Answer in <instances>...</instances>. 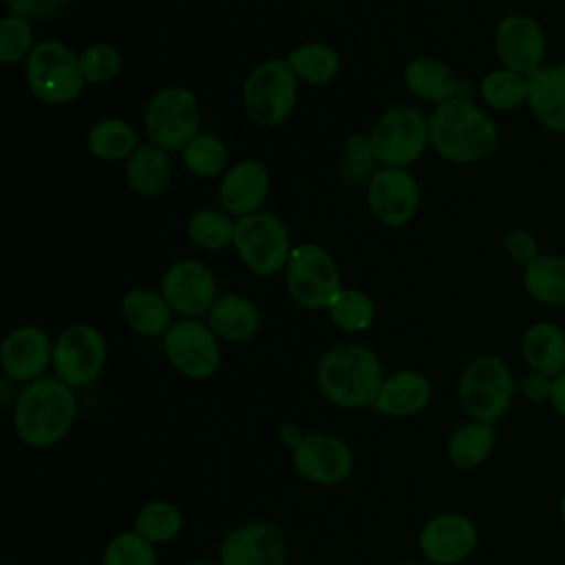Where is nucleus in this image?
<instances>
[{"instance_id":"11","label":"nucleus","mask_w":565,"mask_h":565,"mask_svg":"<svg viewBox=\"0 0 565 565\" xmlns=\"http://www.w3.org/2000/svg\"><path fill=\"white\" fill-rule=\"evenodd\" d=\"M106 360L108 344L95 324L73 322L53 340V375L75 391L97 382Z\"/></svg>"},{"instance_id":"32","label":"nucleus","mask_w":565,"mask_h":565,"mask_svg":"<svg viewBox=\"0 0 565 565\" xmlns=\"http://www.w3.org/2000/svg\"><path fill=\"white\" fill-rule=\"evenodd\" d=\"M527 82L530 77L512 68L497 66L479 79L477 95L486 108L494 113H510L527 104Z\"/></svg>"},{"instance_id":"40","label":"nucleus","mask_w":565,"mask_h":565,"mask_svg":"<svg viewBox=\"0 0 565 565\" xmlns=\"http://www.w3.org/2000/svg\"><path fill=\"white\" fill-rule=\"evenodd\" d=\"M377 159L373 152V143H371V135L366 132H353L351 137H347L344 148H342V179L347 183H369V179L373 177Z\"/></svg>"},{"instance_id":"16","label":"nucleus","mask_w":565,"mask_h":565,"mask_svg":"<svg viewBox=\"0 0 565 565\" xmlns=\"http://www.w3.org/2000/svg\"><path fill=\"white\" fill-rule=\"evenodd\" d=\"M289 547L282 530L265 519L234 525L218 543L221 565H287Z\"/></svg>"},{"instance_id":"9","label":"nucleus","mask_w":565,"mask_h":565,"mask_svg":"<svg viewBox=\"0 0 565 565\" xmlns=\"http://www.w3.org/2000/svg\"><path fill=\"white\" fill-rule=\"evenodd\" d=\"M232 247L256 276L280 274L294 249L285 221L267 210L236 218Z\"/></svg>"},{"instance_id":"35","label":"nucleus","mask_w":565,"mask_h":565,"mask_svg":"<svg viewBox=\"0 0 565 565\" xmlns=\"http://www.w3.org/2000/svg\"><path fill=\"white\" fill-rule=\"evenodd\" d=\"M181 159L183 166L201 179H212L218 174L223 177L230 168V150L225 141L212 132H199L194 139H190L181 150Z\"/></svg>"},{"instance_id":"19","label":"nucleus","mask_w":565,"mask_h":565,"mask_svg":"<svg viewBox=\"0 0 565 565\" xmlns=\"http://www.w3.org/2000/svg\"><path fill=\"white\" fill-rule=\"evenodd\" d=\"M53 364V340L38 324L13 327L0 344L2 375L15 384H29L46 375Z\"/></svg>"},{"instance_id":"38","label":"nucleus","mask_w":565,"mask_h":565,"mask_svg":"<svg viewBox=\"0 0 565 565\" xmlns=\"http://www.w3.org/2000/svg\"><path fill=\"white\" fill-rule=\"evenodd\" d=\"M35 31L33 22L7 13L0 20V62L4 66H13L26 62L31 51L35 49Z\"/></svg>"},{"instance_id":"47","label":"nucleus","mask_w":565,"mask_h":565,"mask_svg":"<svg viewBox=\"0 0 565 565\" xmlns=\"http://www.w3.org/2000/svg\"><path fill=\"white\" fill-rule=\"evenodd\" d=\"M558 519H561V523H563V527H565V490H563V494L558 497Z\"/></svg>"},{"instance_id":"3","label":"nucleus","mask_w":565,"mask_h":565,"mask_svg":"<svg viewBox=\"0 0 565 565\" xmlns=\"http://www.w3.org/2000/svg\"><path fill=\"white\" fill-rule=\"evenodd\" d=\"M430 148L450 163H477L499 146L494 117L475 99H450L428 115Z\"/></svg>"},{"instance_id":"2","label":"nucleus","mask_w":565,"mask_h":565,"mask_svg":"<svg viewBox=\"0 0 565 565\" xmlns=\"http://www.w3.org/2000/svg\"><path fill=\"white\" fill-rule=\"evenodd\" d=\"M384 377L377 353L360 342L329 347L316 366V386L320 395L331 406L344 411L373 406Z\"/></svg>"},{"instance_id":"45","label":"nucleus","mask_w":565,"mask_h":565,"mask_svg":"<svg viewBox=\"0 0 565 565\" xmlns=\"http://www.w3.org/2000/svg\"><path fill=\"white\" fill-rule=\"evenodd\" d=\"M302 437H305V430L294 422H285L278 426V441L289 450H294Z\"/></svg>"},{"instance_id":"29","label":"nucleus","mask_w":565,"mask_h":565,"mask_svg":"<svg viewBox=\"0 0 565 565\" xmlns=\"http://www.w3.org/2000/svg\"><path fill=\"white\" fill-rule=\"evenodd\" d=\"M523 291L539 305L565 309V254L543 252L521 274Z\"/></svg>"},{"instance_id":"23","label":"nucleus","mask_w":565,"mask_h":565,"mask_svg":"<svg viewBox=\"0 0 565 565\" xmlns=\"http://www.w3.org/2000/svg\"><path fill=\"white\" fill-rule=\"evenodd\" d=\"M119 313L130 331L141 338H163L172 327V307L161 291L150 287H132L124 294Z\"/></svg>"},{"instance_id":"20","label":"nucleus","mask_w":565,"mask_h":565,"mask_svg":"<svg viewBox=\"0 0 565 565\" xmlns=\"http://www.w3.org/2000/svg\"><path fill=\"white\" fill-rule=\"evenodd\" d=\"M271 188L269 170L258 159H243L232 163L218 183V205L234 218L263 210Z\"/></svg>"},{"instance_id":"36","label":"nucleus","mask_w":565,"mask_h":565,"mask_svg":"<svg viewBox=\"0 0 565 565\" xmlns=\"http://www.w3.org/2000/svg\"><path fill=\"white\" fill-rule=\"evenodd\" d=\"M329 320L344 333H362L375 320V302L371 296L355 287H342L327 309Z\"/></svg>"},{"instance_id":"8","label":"nucleus","mask_w":565,"mask_h":565,"mask_svg":"<svg viewBox=\"0 0 565 565\" xmlns=\"http://www.w3.org/2000/svg\"><path fill=\"white\" fill-rule=\"evenodd\" d=\"M201 108L196 95L185 86H163L146 104L143 132L150 143L174 152L199 135Z\"/></svg>"},{"instance_id":"48","label":"nucleus","mask_w":565,"mask_h":565,"mask_svg":"<svg viewBox=\"0 0 565 565\" xmlns=\"http://www.w3.org/2000/svg\"><path fill=\"white\" fill-rule=\"evenodd\" d=\"M393 565H428L426 561H399V563H393Z\"/></svg>"},{"instance_id":"31","label":"nucleus","mask_w":565,"mask_h":565,"mask_svg":"<svg viewBox=\"0 0 565 565\" xmlns=\"http://www.w3.org/2000/svg\"><path fill=\"white\" fill-rule=\"evenodd\" d=\"M294 75L311 86H327L340 73V55L327 42H305L287 53Z\"/></svg>"},{"instance_id":"4","label":"nucleus","mask_w":565,"mask_h":565,"mask_svg":"<svg viewBox=\"0 0 565 565\" xmlns=\"http://www.w3.org/2000/svg\"><path fill=\"white\" fill-rule=\"evenodd\" d=\"M516 397L512 366L497 353H481L466 362L457 377V399L468 419L497 424Z\"/></svg>"},{"instance_id":"42","label":"nucleus","mask_w":565,"mask_h":565,"mask_svg":"<svg viewBox=\"0 0 565 565\" xmlns=\"http://www.w3.org/2000/svg\"><path fill=\"white\" fill-rule=\"evenodd\" d=\"M71 0H4L7 13L20 15L29 22H46L57 18Z\"/></svg>"},{"instance_id":"43","label":"nucleus","mask_w":565,"mask_h":565,"mask_svg":"<svg viewBox=\"0 0 565 565\" xmlns=\"http://www.w3.org/2000/svg\"><path fill=\"white\" fill-rule=\"evenodd\" d=\"M552 382L554 377L541 371H532L527 369L519 380H516V395H521L525 402L530 404H550V395H552Z\"/></svg>"},{"instance_id":"33","label":"nucleus","mask_w":565,"mask_h":565,"mask_svg":"<svg viewBox=\"0 0 565 565\" xmlns=\"http://www.w3.org/2000/svg\"><path fill=\"white\" fill-rule=\"evenodd\" d=\"M183 525L185 519L177 503L166 499H152L137 510L130 530H135L139 536L159 547L179 539Z\"/></svg>"},{"instance_id":"21","label":"nucleus","mask_w":565,"mask_h":565,"mask_svg":"<svg viewBox=\"0 0 565 565\" xmlns=\"http://www.w3.org/2000/svg\"><path fill=\"white\" fill-rule=\"evenodd\" d=\"M525 106L541 128L565 137V60L547 62L530 75Z\"/></svg>"},{"instance_id":"17","label":"nucleus","mask_w":565,"mask_h":565,"mask_svg":"<svg viewBox=\"0 0 565 565\" xmlns=\"http://www.w3.org/2000/svg\"><path fill=\"white\" fill-rule=\"evenodd\" d=\"M159 291L181 318L207 316L216 302V278L212 269L194 258L174 260L161 276Z\"/></svg>"},{"instance_id":"30","label":"nucleus","mask_w":565,"mask_h":565,"mask_svg":"<svg viewBox=\"0 0 565 565\" xmlns=\"http://www.w3.org/2000/svg\"><path fill=\"white\" fill-rule=\"evenodd\" d=\"M139 146L137 128L119 117L99 119L86 135V148L99 161H126Z\"/></svg>"},{"instance_id":"14","label":"nucleus","mask_w":565,"mask_h":565,"mask_svg":"<svg viewBox=\"0 0 565 565\" xmlns=\"http://www.w3.org/2000/svg\"><path fill=\"white\" fill-rule=\"evenodd\" d=\"M477 545V523L457 510L433 514L417 532V550L428 565H463Z\"/></svg>"},{"instance_id":"34","label":"nucleus","mask_w":565,"mask_h":565,"mask_svg":"<svg viewBox=\"0 0 565 565\" xmlns=\"http://www.w3.org/2000/svg\"><path fill=\"white\" fill-rule=\"evenodd\" d=\"M236 218L225 210L216 207H201L192 212L185 223V234L190 243L205 252H218L234 243Z\"/></svg>"},{"instance_id":"49","label":"nucleus","mask_w":565,"mask_h":565,"mask_svg":"<svg viewBox=\"0 0 565 565\" xmlns=\"http://www.w3.org/2000/svg\"><path fill=\"white\" fill-rule=\"evenodd\" d=\"M463 565H481V563H470V561H468V563H463Z\"/></svg>"},{"instance_id":"10","label":"nucleus","mask_w":565,"mask_h":565,"mask_svg":"<svg viewBox=\"0 0 565 565\" xmlns=\"http://www.w3.org/2000/svg\"><path fill=\"white\" fill-rule=\"evenodd\" d=\"M369 135L377 163L386 168H408L430 146L428 117L415 106L384 110Z\"/></svg>"},{"instance_id":"24","label":"nucleus","mask_w":565,"mask_h":565,"mask_svg":"<svg viewBox=\"0 0 565 565\" xmlns=\"http://www.w3.org/2000/svg\"><path fill=\"white\" fill-rule=\"evenodd\" d=\"M124 172H126V181H128L130 190L137 196L154 199L170 188L174 166H172V157L168 150L148 141V143H141L126 159Z\"/></svg>"},{"instance_id":"37","label":"nucleus","mask_w":565,"mask_h":565,"mask_svg":"<svg viewBox=\"0 0 565 565\" xmlns=\"http://www.w3.org/2000/svg\"><path fill=\"white\" fill-rule=\"evenodd\" d=\"M99 565H159L157 545L135 530L117 532L106 541Z\"/></svg>"},{"instance_id":"22","label":"nucleus","mask_w":565,"mask_h":565,"mask_svg":"<svg viewBox=\"0 0 565 565\" xmlns=\"http://www.w3.org/2000/svg\"><path fill=\"white\" fill-rule=\"evenodd\" d=\"M433 397L430 380L417 369H399L384 377L373 408L380 415L404 419L419 415Z\"/></svg>"},{"instance_id":"13","label":"nucleus","mask_w":565,"mask_h":565,"mask_svg":"<svg viewBox=\"0 0 565 565\" xmlns=\"http://www.w3.org/2000/svg\"><path fill=\"white\" fill-rule=\"evenodd\" d=\"M492 46L501 66L525 77L547 64V35L536 18L521 11L505 13L497 20Z\"/></svg>"},{"instance_id":"46","label":"nucleus","mask_w":565,"mask_h":565,"mask_svg":"<svg viewBox=\"0 0 565 565\" xmlns=\"http://www.w3.org/2000/svg\"><path fill=\"white\" fill-rule=\"evenodd\" d=\"M183 565H221L218 561H210V558H192V561H185Z\"/></svg>"},{"instance_id":"27","label":"nucleus","mask_w":565,"mask_h":565,"mask_svg":"<svg viewBox=\"0 0 565 565\" xmlns=\"http://www.w3.org/2000/svg\"><path fill=\"white\" fill-rule=\"evenodd\" d=\"M521 355L527 369L547 375L565 371V329L554 320H536L521 335Z\"/></svg>"},{"instance_id":"5","label":"nucleus","mask_w":565,"mask_h":565,"mask_svg":"<svg viewBox=\"0 0 565 565\" xmlns=\"http://www.w3.org/2000/svg\"><path fill=\"white\" fill-rule=\"evenodd\" d=\"M24 79L31 95L46 106H66L79 99L86 79L79 53L60 40H42L24 62Z\"/></svg>"},{"instance_id":"1","label":"nucleus","mask_w":565,"mask_h":565,"mask_svg":"<svg viewBox=\"0 0 565 565\" xmlns=\"http://www.w3.org/2000/svg\"><path fill=\"white\" fill-rule=\"evenodd\" d=\"M79 415L75 388L55 375H44L18 388L11 406V424L18 439L33 448L46 450L62 444Z\"/></svg>"},{"instance_id":"15","label":"nucleus","mask_w":565,"mask_h":565,"mask_svg":"<svg viewBox=\"0 0 565 565\" xmlns=\"http://www.w3.org/2000/svg\"><path fill=\"white\" fill-rule=\"evenodd\" d=\"M294 472L313 486H338L353 475L355 457L351 446L333 433H305L291 450Z\"/></svg>"},{"instance_id":"28","label":"nucleus","mask_w":565,"mask_h":565,"mask_svg":"<svg viewBox=\"0 0 565 565\" xmlns=\"http://www.w3.org/2000/svg\"><path fill=\"white\" fill-rule=\"evenodd\" d=\"M497 428L494 424L466 419L446 439V459L457 470H477L488 461L494 450Z\"/></svg>"},{"instance_id":"6","label":"nucleus","mask_w":565,"mask_h":565,"mask_svg":"<svg viewBox=\"0 0 565 565\" xmlns=\"http://www.w3.org/2000/svg\"><path fill=\"white\" fill-rule=\"evenodd\" d=\"M300 79L285 57L258 62L243 79L241 99L252 124L276 128L289 119L298 102Z\"/></svg>"},{"instance_id":"44","label":"nucleus","mask_w":565,"mask_h":565,"mask_svg":"<svg viewBox=\"0 0 565 565\" xmlns=\"http://www.w3.org/2000/svg\"><path fill=\"white\" fill-rule=\"evenodd\" d=\"M550 406L552 411L565 422V371L554 375L552 382V395H550Z\"/></svg>"},{"instance_id":"41","label":"nucleus","mask_w":565,"mask_h":565,"mask_svg":"<svg viewBox=\"0 0 565 565\" xmlns=\"http://www.w3.org/2000/svg\"><path fill=\"white\" fill-rule=\"evenodd\" d=\"M503 254L508 256L510 263L519 265L521 269H525L527 265H532L543 252L539 247L536 236L525 230V227H512L503 234Z\"/></svg>"},{"instance_id":"7","label":"nucleus","mask_w":565,"mask_h":565,"mask_svg":"<svg viewBox=\"0 0 565 565\" xmlns=\"http://www.w3.org/2000/svg\"><path fill=\"white\" fill-rule=\"evenodd\" d=\"M282 274L291 300L307 311H327L342 291L338 263L333 254L318 243L294 245Z\"/></svg>"},{"instance_id":"26","label":"nucleus","mask_w":565,"mask_h":565,"mask_svg":"<svg viewBox=\"0 0 565 565\" xmlns=\"http://www.w3.org/2000/svg\"><path fill=\"white\" fill-rule=\"evenodd\" d=\"M459 77L452 68L433 55H417L404 66V86L428 104H446L459 93Z\"/></svg>"},{"instance_id":"25","label":"nucleus","mask_w":565,"mask_h":565,"mask_svg":"<svg viewBox=\"0 0 565 565\" xmlns=\"http://www.w3.org/2000/svg\"><path fill=\"white\" fill-rule=\"evenodd\" d=\"M207 324L223 342H247L260 329V309L247 296L225 294L207 311Z\"/></svg>"},{"instance_id":"18","label":"nucleus","mask_w":565,"mask_h":565,"mask_svg":"<svg viewBox=\"0 0 565 565\" xmlns=\"http://www.w3.org/2000/svg\"><path fill=\"white\" fill-rule=\"evenodd\" d=\"M371 214L386 227H402L419 210V183L406 168H377L366 183Z\"/></svg>"},{"instance_id":"39","label":"nucleus","mask_w":565,"mask_h":565,"mask_svg":"<svg viewBox=\"0 0 565 565\" xmlns=\"http://www.w3.org/2000/svg\"><path fill=\"white\" fill-rule=\"evenodd\" d=\"M79 66L86 84L104 86L117 79L124 66V60L117 46L108 42H93L79 53Z\"/></svg>"},{"instance_id":"12","label":"nucleus","mask_w":565,"mask_h":565,"mask_svg":"<svg viewBox=\"0 0 565 565\" xmlns=\"http://www.w3.org/2000/svg\"><path fill=\"white\" fill-rule=\"evenodd\" d=\"M168 364L183 377L201 382L210 380L223 360L221 340L207 322L199 318H179L161 338Z\"/></svg>"}]
</instances>
